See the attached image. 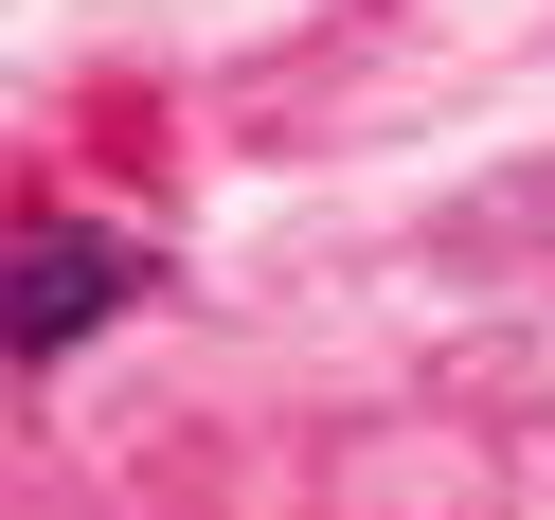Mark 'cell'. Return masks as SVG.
I'll list each match as a JSON object with an SVG mask.
<instances>
[{
    "instance_id": "1",
    "label": "cell",
    "mask_w": 555,
    "mask_h": 520,
    "mask_svg": "<svg viewBox=\"0 0 555 520\" xmlns=\"http://www.w3.org/2000/svg\"><path fill=\"white\" fill-rule=\"evenodd\" d=\"M144 288V252H108V233H73V216H37V252H18V359H73L108 305Z\"/></svg>"
}]
</instances>
